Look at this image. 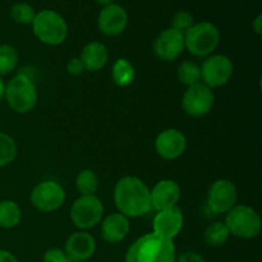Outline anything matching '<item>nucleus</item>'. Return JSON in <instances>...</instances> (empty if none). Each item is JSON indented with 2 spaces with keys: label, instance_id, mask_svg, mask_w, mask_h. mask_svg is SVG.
<instances>
[{
  "label": "nucleus",
  "instance_id": "9b49d317",
  "mask_svg": "<svg viewBox=\"0 0 262 262\" xmlns=\"http://www.w3.org/2000/svg\"><path fill=\"white\" fill-rule=\"evenodd\" d=\"M238 191L230 179H217L207 192V206L215 214H227L237 205Z\"/></svg>",
  "mask_w": 262,
  "mask_h": 262
},
{
  "label": "nucleus",
  "instance_id": "1a4fd4ad",
  "mask_svg": "<svg viewBox=\"0 0 262 262\" xmlns=\"http://www.w3.org/2000/svg\"><path fill=\"white\" fill-rule=\"evenodd\" d=\"M215 102V95L202 82L187 87L182 97V107L189 117L201 118L209 114Z\"/></svg>",
  "mask_w": 262,
  "mask_h": 262
},
{
  "label": "nucleus",
  "instance_id": "a211bd4d",
  "mask_svg": "<svg viewBox=\"0 0 262 262\" xmlns=\"http://www.w3.org/2000/svg\"><path fill=\"white\" fill-rule=\"evenodd\" d=\"M129 229V219L120 212H113L102 222L101 237L109 245H117L127 237Z\"/></svg>",
  "mask_w": 262,
  "mask_h": 262
},
{
  "label": "nucleus",
  "instance_id": "473e14b6",
  "mask_svg": "<svg viewBox=\"0 0 262 262\" xmlns=\"http://www.w3.org/2000/svg\"><path fill=\"white\" fill-rule=\"evenodd\" d=\"M252 28H253V31L257 33V35H261L262 33V15L261 14H258L257 17L253 19Z\"/></svg>",
  "mask_w": 262,
  "mask_h": 262
},
{
  "label": "nucleus",
  "instance_id": "c756f323",
  "mask_svg": "<svg viewBox=\"0 0 262 262\" xmlns=\"http://www.w3.org/2000/svg\"><path fill=\"white\" fill-rule=\"evenodd\" d=\"M84 71L86 69H84L83 63H82V60L79 58H72L68 61V64H67V72L71 76H81Z\"/></svg>",
  "mask_w": 262,
  "mask_h": 262
},
{
  "label": "nucleus",
  "instance_id": "9d476101",
  "mask_svg": "<svg viewBox=\"0 0 262 262\" xmlns=\"http://www.w3.org/2000/svg\"><path fill=\"white\" fill-rule=\"evenodd\" d=\"M201 81L210 89H217L230 81L233 76V61L229 56L216 54L211 55L204 61L201 67Z\"/></svg>",
  "mask_w": 262,
  "mask_h": 262
},
{
  "label": "nucleus",
  "instance_id": "393cba45",
  "mask_svg": "<svg viewBox=\"0 0 262 262\" xmlns=\"http://www.w3.org/2000/svg\"><path fill=\"white\" fill-rule=\"evenodd\" d=\"M18 64V51L9 43H0V77L12 73Z\"/></svg>",
  "mask_w": 262,
  "mask_h": 262
},
{
  "label": "nucleus",
  "instance_id": "c9c22d12",
  "mask_svg": "<svg viewBox=\"0 0 262 262\" xmlns=\"http://www.w3.org/2000/svg\"><path fill=\"white\" fill-rule=\"evenodd\" d=\"M68 262H73V261H68Z\"/></svg>",
  "mask_w": 262,
  "mask_h": 262
},
{
  "label": "nucleus",
  "instance_id": "f3484780",
  "mask_svg": "<svg viewBox=\"0 0 262 262\" xmlns=\"http://www.w3.org/2000/svg\"><path fill=\"white\" fill-rule=\"evenodd\" d=\"M183 223V212L178 206L158 211L152 220L154 233L169 238V239H174L181 233Z\"/></svg>",
  "mask_w": 262,
  "mask_h": 262
},
{
  "label": "nucleus",
  "instance_id": "cd10ccee",
  "mask_svg": "<svg viewBox=\"0 0 262 262\" xmlns=\"http://www.w3.org/2000/svg\"><path fill=\"white\" fill-rule=\"evenodd\" d=\"M193 23L194 19L191 13L187 12V10H178V12L174 13L173 18H171L170 27L179 31V32L184 33L187 30H189L193 26Z\"/></svg>",
  "mask_w": 262,
  "mask_h": 262
},
{
  "label": "nucleus",
  "instance_id": "bb28decb",
  "mask_svg": "<svg viewBox=\"0 0 262 262\" xmlns=\"http://www.w3.org/2000/svg\"><path fill=\"white\" fill-rule=\"evenodd\" d=\"M18 147L9 135L0 132V168L9 165L17 158Z\"/></svg>",
  "mask_w": 262,
  "mask_h": 262
},
{
  "label": "nucleus",
  "instance_id": "aec40b11",
  "mask_svg": "<svg viewBox=\"0 0 262 262\" xmlns=\"http://www.w3.org/2000/svg\"><path fill=\"white\" fill-rule=\"evenodd\" d=\"M136 77L135 67L132 66L128 59L119 58L115 60L112 67V78L113 82L118 87H127L133 83Z\"/></svg>",
  "mask_w": 262,
  "mask_h": 262
},
{
  "label": "nucleus",
  "instance_id": "6ab92c4d",
  "mask_svg": "<svg viewBox=\"0 0 262 262\" xmlns=\"http://www.w3.org/2000/svg\"><path fill=\"white\" fill-rule=\"evenodd\" d=\"M79 59L83 63L86 71L97 72L106 66L109 51L105 43L100 41H91L83 46Z\"/></svg>",
  "mask_w": 262,
  "mask_h": 262
},
{
  "label": "nucleus",
  "instance_id": "20e7f679",
  "mask_svg": "<svg viewBox=\"0 0 262 262\" xmlns=\"http://www.w3.org/2000/svg\"><path fill=\"white\" fill-rule=\"evenodd\" d=\"M4 99L13 112L26 114L36 106L38 95L32 79L19 73L5 83Z\"/></svg>",
  "mask_w": 262,
  "mask_h": 262
},
{
  "label": "nucleus",
  "instance_id": "2eb2a0df",
  "mask_svg": "<svg viewBox=\"0 0 262 262\" xmlns=\"http://www.w3.org/2000/svg\"><path fill=\"white\" fill-rule=\"evenodd\" d=\"M63 251L69 261L84 262L94 256L96 251V241L86 230L74 232L67 239Z\"/></svg>",
  "mask_w": 262,
  "mask_h": 262
},
{
  "label": "nucleus",
  "instance_id": "f8f14e48",
  "mask_svg": "<svg viewBox=\"0 0 262 262\" xmlns=\"http://www.w3.org/2000/svg\"><path fill=\"white\" fill-rule=\"evenodd\" d=\"M184 33L168 27L154 41V53L163 61H174L184 50Z\"/></svg>",
  "mask_w": 262,
  "mask_h": 262
},
{
  "label": "nucleus",
  "instance_id": "7ed1b4c3",
  "mask_svg": "<svg viewBox=\"0 0 262 262\" xmlns=\"http://www.w3.org/2000/svg\"><path fill=\"white\" fill-rule=\"evenodd\" d=\"M31 26L33 35L45 45L58 46L68 37V23L56 10H40L36 13Z\"/></svg>",
  "mask_w": 262,
  "mask_h": 262
},
{
  "label": "nucleus",
  "instance_id": "5701e85b",
  "mask_svg": "<svg viewBox=\"0 0 262 262\" xmlns=\"http://www.w3.org/2000/svg\"><path fill=\"white\" fill-rule=\"evenodd\" d=\"M229 230L224 222H215L206 228L204 233L205 242L211 247H220L229 239Z\"/></svg>",
  "mask_w": 262,
  "mask_h": 262
},
{
  "label": "nucleus",
  "instance_id": "4be33fe9",
  "mask_svg": "<svg viewBox=\"0 0 262 262\" xmlns=\"http://www.w3.org/2000/svg\"><path fill=\"white\" fill-rule=\"evenodd\" d=\"M99 177L91 169H83L78 173L76 178V188L81 196L95 194L99 189Z\"/></svg>",
  "mask_w": 262,
  "mask_h": 262
},
{
  "label": "nucleus",
  "instance_id": "f704fd0d",
  "mask_svg": "<svg viewBox=\"0 0 262 262\" xmlns=\"http://www.w3.org/2000/svg\"><path fill=\"white\" fill-rule=\"evenodd\" d=\"M95 3L99 5H101V7L104 8V7H107V5H110V4H114L115 0H95Z\"/></svg>",
  "mask_w": 262,
  "mask_h": 262
},
{
  "label": "nucleus",
  "instance_id": "72a5a7b5",
  "mask_svg": "<svg viewBox=\"0 0 262 262\" xmlns=\"http://www.w3.org/2000/svg\"><path fill=\"white\" fill-rule=\"evenodd\" d=\"M4 94H5V82L3 81V77H0V102H2L3 99H4Z\"/></svg>",
  "mask_w": 262,
  "mask_h": 262
},
{
  "label": "nucleus",
  "instance_id": "a878e982",
  "mask_svg": "<svg viewBox=\"0 0 262 262\" xmlns=\"http://www.w3.org/2000/svg\"><path fill=\"white\" fill-rule=\"evenodd\" d=\"M10 17L18 25H31L35 19L36 10L26 2H18L10 7Z\"/></svg>",
  "mask_w": 262,
  "mask_h": 262
},
{
  "label": "nucleus",
  "instance_id": "39448f33",
  "mask_svg": "<svg viewBox=\"0 0 262 262\" xmlns=\"http://www.w3.org/2000/svg\"><path fill=\"white\" fill-rule=\"evenodd\" d=\"M220 31L209 20L193 23L189 30L184 32V48L197 58L210 55L220 42Z\"/></svg>",
  "mask_w": 262,
  "mask_h": 262
},
{
  "label": "nucleus",
  "instance_id": "423d86ee",
  "mask_svg": "<svg viewBox=\"0 0 262 262\" xmlns=\"http://www.w3.org/2000/svg\"><path fill=\"white\" fill-rule=\"evenodd\" d=\"M224 224L234 237L241 239H253L261 233L262 220L260 214L248 205H235L227 212Z\"/></svg>",
  "mask_w": 262,
  "mask_h": 262
},
{
  "label": "nucleus",
  "instance_id": "b1692460",
  "mask_svg": "<svg viewBox=\"0 0 262 262\" xmlns=\"http://www.w3.org/2000/svg\"><path fill=\"white\" fill-rule=\"evenodd\" d=\"M177 77H178V81L184 86H193V84L201 82V68L199 64L191 60H186L178 67Z\"/></svg>",
  "mask_w": 262,
  "mask_h": 262
},
{
  "label": "nucleus",
  "instance_id": "7c9ffc66",
  "mask_svg": "<svg viewBox=\"0 0 262 262\" xmlns=\"http://www.w3.org/2000/svg\"><path fill=\"white\" fill-rule=\"evenodd\" d=\"M176 262H206V260L197 252L188 251V252L182 253L178 260H176Z\"/></svg>",
  "mask_w": 262,
  "mask_h": 262
},
{
  "label": "nucleus",
  "instance_id": "0eeeda50",
  "mask_svg": "<svg viewBox=\"0 0 262 262\" xmlns=\"http://www.w3.org/2000/svg\"><path fill=\"white\" fill-rule=\"evenodd\" d=\"M104 206L96 194L79 196L71 207V220L78 229L89 230L96 227L102 219Z\"/></svg>",
  "mask_w": 262,
  "mask_h": 262
},
{
  "label": "nucleus",
  "instance_id": "c85d7f7f",
  "mask_svg": "<svg viewBox=\"0 0 262 262\" xmlns=\"http://www.w3.org/2000/svg\"><path fill=\"white\" fill-rule=\"evenodd\" d=\"M66 252L60 248H50L43 253L42 262H68Z\"/></svg>",
  "mask_w": 262,
  "mask_h": 262
},
{
  "label": "nucleus",
  "instance_id": "f03ea898",
  "mask_svg": "<svg viewBox=\"0 0 262 262\" xmlns=\"http://www.w3.org/2000/svg\"><path fill=\"white\" fill-rule=\"evenodd\" d=\"M125 262H176V246L173 239L147 233L132 243Z\"/></svg>",
  "mask_w": 262,
  "mask_h": 262
},
{
  "label": "nucleus",
  "instance_id": "2f4dec72",
  "mask_svg": "<svg viewBox=\"0 0 262 262\" xmlns=\"http://www.w3.org/2000/svg\"><path fill=\"white\" fill-rule=\"evenodd\" d=\"M0 262H19L12 252L0 248Z\"/></svg>",
  "mask_w": 262,
  "mask_h": 262
},
{
  "label": "nucleus",
  "instance_id": "dca6fc26",
  "mask_svg": "<svg viewBox=\"0 0 262 262\" xmlns=\"http://www.w3.org/2000/svg\"><path fill=\"white\" fill-rule=\"evenodd\" d=\"M181 187L173 179H161L150 191L151 207L156 211L170 209L177 206L181 200Z\"/></svg>",
  "mask_w": 262,
  "mask_h": 262
},
{
  "label": "nucleus",
  "instance_id": "ddd939ff",
  "mask_svg": "<svg viewBox=\"0 0 262 262\" xmlns=\"http://www.w3.org/2000/svg\"><path fill=\"white\" fill-rule=\"evenodd\" d=\"M187 147V138L182 130L168 128L158 135L155 140V150L164 160H176L181 158Z\"/></svg>",
  "mask_w": 262,
  "mask_h": 262
},
{
  "label": "nucleus",
  "instance_id": "f257e3e1",
  "mask_svg": "<svg viewBox=\"0 0 262 262\" xmlns=\"http://www.w3.org/2000/svg\"><path fill=\"white\" fill-rule=\"evenodd\" d=\"M113 199L118 212L128 219L142 216L152 209L150 188L138 177L127 176L120 178L114 187Z\"/></svg>",
  "mask_w": 262,
  "mask_h": 262
},
{
  "label": "nucleus",
  "instance_id": "412c9836",
  "mask_svg": "<svg viewBox=\"0 0 262 262\" xmlns=\"http://www.w3.org/2000/svg\"><path fill=\"white\" fill-rule=\"evenodd\" d=\"M22 219V210L17 202L12 200L0 201V228L12 229L17 227Z\"/></svg>",
  "mask_w": 262,
  "mask_h": 262
},
{
  "label": "nucleus",
  "instance_id": "6e6552de",
  "mask_svg": "<svg viewBox=\"0 0 262 262\" xmlns=\"http://www.w3.org/2000/svg\"><path fill=\"white\" fill-rule=\"evenodd\" d=\"M32 206L41 212H54L63 206L66 191L55 181H43L33 187L30 194Z\"/></svg>",
  "mask_w": 262,
  "mask_h": 262
},
{
  "label": "nucleus",
  "instance_id": "4468645a",
  "mask_svg": "<svg viewBox=\"0 0 262 262\" xmlns=\"http://www.w3.org/2000/svg\"><path fill=\"white\" fill-rule=\"evenodd\" d=\"M128 26V13L122 5L110 4L104 7L97 17V27L100 32L105 36L122 35Z\"/></svg>",
  "mask_w": 262,
  "mask_h": 262
}]
</instances>
